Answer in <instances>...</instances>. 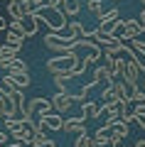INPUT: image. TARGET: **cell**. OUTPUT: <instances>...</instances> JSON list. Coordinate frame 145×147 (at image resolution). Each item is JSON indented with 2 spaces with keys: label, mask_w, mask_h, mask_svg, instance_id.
I'll list each match as a JSON object with an SVG mask.
<instances>
[{
  "label": "cell",
  "mask_w": 145,
  "mask_h": 147,
  "mask_svg": "<svg viewBox=\"0 0 145 147\" xmlns=\"http://www.w3.org/2000/svg\"><path fill=\"white\" fill-rule=\"evenodd\" d=\"M79 61H81L79 52H76V49H71V52H64V54L52 57L44 66H47V71L54 76V74H62V71H74V69L79 66Z\"/></svg>",
  "instance_id": "6da1fadb"
},
{
  "label": "cell",
  "mask_w": 145,
  "mask_h": 147,
  "mask_svg": "<svg viewBox=\"0 0 145 147\" xmlns=\"http://www.w3.org/2000/svg\"><path fill=\"white\" fill-rule=\"evenodd\" d=\"M35 17L39 20V25L44 22L47 27H49V32H64L67 30V15H64L62 10H57V7H42V10L35 12Z\"/></svg>",
  "instance_id": "7a4b0ae2"
},
{
  "label": "cell",
  "mask_w": 145,
  "mask_h": 147,
  "mask_svg": "<svg viewBox=\"0 0 145 147\" xmlns=\"http://www.w3.org/2000/svg\"><path fill=\"white\" fill-rule=\"evenodd\" d=\"M44 47L52 49V52H57V54L71 52V49L76 47V37H71V34H59V32H49V34H44Z\"/></svg>",
  "instance_id": "3957f363"
},
{
  "label": "cell",
  "mask_w": 145,
  "mask_h": 147,
  "mask_svg": "<svg viewBox=\"0 0 145 147\" xmlns=\"http://www.w3.org/2000/svg\"><path fill=\"white\" fill-rule=\"evenodd\" d=\"M54 105H52V98H42V96H37V98L27 100V108L25 113H22V118L25 120H30V118H42L44 113H52Z\"/></svg>",
  "instance_id": "277c9868"
},
{
  "label": "cell",
  "mask_w": 145,
  "mask_h": 147,
  "mask_svg": "<svg viewBox=\"0 0 145 147\" xmlns=\"http://www.w3.org/2000/svg\"><path fill=\"white\" fill-rule=\"evenodd\" d=\"M30 84H32L30 71H10V74H3V86H5L7 91H25Z\"/></svg>",
  "instance_id": "5b68a950"
},
{
  "label": "cell",
  "mask_w": 145,
  "mask_h": 147,
  "mask_svg": "<svg viewBox=\"0 0 145 147\" xmlns=\"http://www.w3.org/2000/svg\"><path fill=\"white\" fill-rule=\"evenodd\" d=\"M32 12L35 10H32L30 0H10V3H7V15H10L12 20H25Z\"/></svg>",
  "instance_id": "8992f818"
},
{
  "label": "cell",
  "mask_w": 145,
  "mask_h": 147,
  "mask_svg": "<svg viewBox=\"0 0 145 147\" xmlns=\"http://www.w3.org/2000/svg\"><path fill=\"white\" fill-rule=\"evenodd\" d=\"M52 105H54V113H69L74 105L71 96L69 93H62V91H57V93L52 96Z\"/></svg>",
  "instance_id": "52a82bcc"
},
{
  "label": "cell",
  "mask_w": 145,
  "mask_h": 147,
  "mask_svg": "<svg viewBox=\"0 0 145 147\" xmlns=\"http://www.w3.org/2000/svg\"><path fill=\"white\" fill-rule=\"evenodd\" d=\"M108 127H111V140H113V142H120V140H125V137L130 135L128 123H123L120 118H118V120H113V123H108Z\"/></svg>",
  "instance_id": "ba28073f"
},
{
  "label": "cell",
  "mask_w": 145,
  "mask_h": 147,
  "mask_svg": "<svg viewBox=\"0 0 145 147\" xmlns=\"http://www.w3.org/2000/svg\"><path fill=\"white\" fill-rule=\"evenodd\" d=\"M39 120H42V125H44L47 130H52V132H59V130L64 127L62 113H54V110H52V113H44V115H42Z\"/></svg>",
  "instance_id": "9c48e42d"
},
{
  "label": "cell",
  "mask_w": 145,
  "mask_h": 147,
  "mask_svg": "<svg viewBox=\"0 0 145 147\" xmlns=\"http://www.w3.org/2000/svg\"><path fill=\"white\" fill-rule=\"evenodd\" d=\"M120 81H125V84H140V66L130 57L125 59V71H123V79Z\"/></svg>",
  "instance_id": "30bf717a"
},
{
  "label": "cell",
  "mask_w": 145,
  "mask_h": 147,
  "mask_svg": "<svg viewBox=\"0 0 145 147\" xmlns=\"http://www.w3.org/2000/svg\"><path fill=\"white\" fill-rule=\"evenodd\" d=\"M62 132H74V135H86V125H84V118L74 115V118H67L64 120V127Z\"/></svg>",
  "instance_id": "8fae6325"
},
{
  "label": "cell",
  "mask_w": 145,
  "mask_h": 147,
  "mask_svg": "<svg viewBox=\"0 0 145 147\" xmlns=\"http://www.w3.org/2000/svg\"><path fill=\"white\" fill-rule=\"evenodd\" d=\"M79 118H99L101 120V105L99 103H93V100H86V103H81V115Z\"/></svg>",
  "instance_id": "7c38bea8"
},
{
  "label": "cell",
  "mask_w": 145,
  "mask_h": 147,
  "mask_svg": "<svg viewBox=\"0 0 145 147\" xmlns=\"http://www.w3.org/2000/svg\"><path fill=\"white\" fill-rule=\"evenodd\" d=\"M130 59H133V61L140 66V71L145 74V47H140V44L130 42Z\"/></svg>",
  "instance_id": "4fadbf2b"
},
{
  "label": "cell",
  "mask_w": 145,
  "mask_h": 147,
  "mask_svg": "<svg viewBox=\"0 0 145 147\" xmlns=\"http://www.w3.org/2000/svg\"><path fill=\"white\" fill-rule=\"evenodd\" d=\"M140 30H143V25H140V20H135V17H130V20H125V42H130V39H135V37L140 34Z\"/></svg>",
  "instance_id": "5bb4252c"
},
{
  "label": "cell",
  "mask_w": 145,
  "mask_h": 147,
  "mask_svg": "<svg viewBox=\"0 0 145 147\" xmlns=\"http://www.w3.org/2000/svg\"><path fill=\"white\" fill-rule=\"evenodd\" d=\"M22 25H25V37L30 39V37H35L37 32H39V20L35 17V12L32 15H27L25 20H22Z\"/></svg>",
  "instance_id": "9a60e30c"
},
{
  "label": "cell",
  "mask_w": 145,
  "mask_h": 147,
  "mask_svg": "<svg viewBox=\"0 0 145 147\" xmlns=\"http://www.w3.org/2000/svg\"><path fill=\"white\" fill-rule=\"evenodd\" d=\"M7 93H10L12 105L17 108V113H20V118H22V113H25V108H27V103H25V93H22V91H7Z\"/></svg>",
  "instance_id": "2e32d148"
},
{
  "label": "cell",
  "mask_w": 145,
  "mask_h": 147,
  "mask_svg": "<svg viewBox=\"0 0 145 147\" xmlns=\"http://www.w3.org/2000/svg\"><path fill=\"white\" fill-rule=\"evenodd\" d=\"M3 44H10V47H15V49H22L25 37L17 34V32H12V30H5V42H3Z\"/></svg>",
  "instance_id": "e0dca14e"
},
{
  "label": "cell",
  "mask_w": 145,
  "mask_h": 147,
  "mask_svg": "<svg viewBox=\"0 0 145 147\" xmlns=\"http://www.w3.org/2000/svg\"><path fill=\"white\" fill-rule=\"evenodd\" d=\"M86 30H88V27H84V25H81L79 20H71V22L67 25V32H69L71 37H76V39H81V37H86Z\"/></svg>",
  "instance_id": "ac0fdd59"
},
{
  "label": "cell",
  "mask_w": 145,
  "mask_h": 147,
  "mask_svg": "<svg viewBox=\"0 0 145 147\" xmlns=\"http://www.w3.org/2000/svg\"><path fill=\"white\" fill-rule=\"evenodd\" d=\"M64 15H79L81 12V0H64Z\"/></svg>",
  "instance_id": "d6986e66"
},
{
  "label": "cell",
  "mask_w": 145,
  "mask_h": 147,
  "mask_svg": "<svg viewBox=\"0 0 145 147\" xmlns=\"http://www.w3.org/2000/svg\"><path fill=\"white\" fill-rule=\"evenodd\" d=\"M86 7L93 17H101L103 15V0H86Z\"/></svg>",
  "instance_id": "ffe728a7"
},
{
  "label": "cell",
  "mask_w": 145,
  "mask_h": 147,
  "mask_svg": "<svg viewBox=\"0 0 145 147\" xmlns=\"http://www.w3.org/2000/svg\"><path fill=\"white\" fill-rule=\"evenodd\" d=\"M111 34L116 37V39H120V42H125V20H116V25H113V32Z\"/></svg>",
  "instance_id": "44dd1931"
},
{
  "label": "cell",
  "mask_w": 145,
  "mask_h": 147,
  "mask_svg": "<svg viewBox=\"0 0 145 147\" xmlns=\"http://www.w3.org/2000/svg\"><path fill=\"white\" fill-rule=\"evenodd\" d=\"M20 54V49L10 47V44H0V59H15Z\"/></svg>",
  "instance_id": "7402d4cb"
},
{
  "label": "cell",
  "mask_w": 145,
  "mask_h": 147,
  "mask_svg": "<svg viewBox=\"0 0 145 147\" xmlns=\"http://www.w3.org/2000/svg\"><path fill=\"white\" fill-rule=\"evenodd\" d=\"M74 147H93V137L88 135H76V140H74Z\"/></svg>",
  "instance_id": "603a6c76"
},
{
  "label": "cell",
  "mask_w": 145,
  "mask_h": 147,
  "mask_svg": "<svg viewBox=\"0 0 145 147\" xmlns=\"http://www.w3.org/2000/svg\"><path fill=\"white\" fill-rule=\"evenodd\" d=\"M118 15H120L118 7H111V10H103V15H101L99 20H101V25H103V22H113V20H118Z\"/></svg>",
  "instance_id": "cb8c5ba5"
},
{
  "label": "cell",
  "mask_w": 145,
  "mask_h": 147,
  "mask_svg": "<svg viewBox=\"0 0 145 147\" xmlns=\"http://www.w3.org/2000/svg\"><path fill=\"white\" fill-rule=\"evenodd\" d=\"M7 30H12V32H17V34L25 37V25H22V20H12L10 25H7ZM25 39H27V37H25Z\"/></svg>",
  "instance_id": "d4e9b609"
},
{
  "label": "cell",
  "mask_w": 145,
  "mask_h": 147,
  "mask_svg": "<svg viewBox=\"0 0 145 147\" xmlns=\"http://www.w3.org/2000/svg\"><path fill=\"white\" fill-rule=\"evenodd\" d=\"M30 5H32V10H42V7H49V0H30Z\"/></svg>",
  "instance_id": "484cf974"
},
{
  "label": "cell",
  "mask_w": 145,
  "mask_h": 147,
  "mask_svg": "<svg viewBox=\"0 0 145 147\" xmlns=\"http://www.w3.org/2000/svg\"><path fill=\"white\" fill-rule=\"evenodd\" d=\"M135 123H138V127H140V130H145V110L135 113Z\"/></svg>",
  "instance_id": "4316f807"
},
{
  "label": "cell",
  "mask_w": 145,
  "mask_h": 147,
  "mask_svg": "<svg viewBox=\"0 0 145 147\" xmlns=\"http://www.w3.org/2000/svg\"><path fill=\"white\" fill-rule=\"evenodd\" d=\"M130 42H135V44H140V47H145V30H140V34L135 37V39H130Z\"/></svg>",
  "instance_id": "83f0119b"
},
{
  "label": "cell",
  "mask_w": 145,
  "mask_h": 147,
  "mask_svg": "<svg viewBox=\"0 0 145 147\" xmlns=\"http://www.w3.org/2000/svg\"><path fill=\"white\" fill-rule=\"evenodd\" d=\"M49 7H57V10H62L64 7V0H49ZM64 12V10H62Z\"/></svg>",
  "instance_id": "f1b7e54d"
},
{
  "label": "cell",
  "mask_w": 145,
  "mask_h": 147,
  "mask_svg": "<svg viewBox=\"0 0 145 147\" xmlns=\"http://www.w3.org/2000/svg\"><path fill=\"white\" fill-rule=\"evenodd\" d=\"M5 147H27V145H25V142H17V140H12V142H7Z\"/></svg>",
  "instance_id": "f546056e"
},
{
  "label": "cell",
  "mask_w": 145,
  "mask_h": 147,
  "mask_svg": "<svg viewBox=\"0 0 145 147\" xmlns=\"http://www.w3.org/2000/svg\"><path fill=\"white\" fill-rule=\"evenodd\" d=\"M7 30V20H5V17H0V32H5Z\"/></svg>",
  "instance_id": "4dcf8cb0"
},
{
  "label": "cell",
  "mask_w": 145,
  "mask_h": 147,
  "mask_svg": "<svg viewBox=\"0 0 145 147\" xmlns=\"http://www.w3.org/2000/svg\"><path fill=\"white\" fill-rule=\"evenodd\" d=\"M140 25H143V30H145V5H143V10H140Z\"/></svg>",
  "instance_id": "1f68e13d"
},
{
  "label": "cell",
  "mask_w": 145,
  "mask_h": 147,
  "mask_svg": "<svg viewBox=\"0 0 145 147\" xmlns=\"http://www.w3.org/2000/svg\"><path fill=\"white\" fill-rule=\"evenodd\" d=\"M133 147H145V140H138V142H135Z\"/></svg>",
  "instance_id": "d6a6232c"
},
{
  "label": "cell",
  "mask_w": 145,
  "mask_h": 147,
  "mask_svg": "<svg viewBox=\"0 0 145 147\" xmlns=\"http://www.w3.org/2000/svg\"><path fill=\"white\" fill-rule=\"evenodd\" d=\"M7 93V88H5V86H0V96H5Z\"/></svg>",
  "instance_id": "836d02e7"
},
{
  "label": "cell",
  "mask_w": 145,
  "mask_h": 147,
  "mask_svg": "<svg viewBox=\"0 0 145 147\" xmlns=\"http://www.w3.org/2000/svg\"><path fill=\"white\" fill-rule=\"evenodd\" d=\"M0 120H5V118H3V110H0Z\"/></svg>",
  "instance_id": "e575fe53"
},
{
  "label": "cell",
  "mask_w": 145,
  "mask_h": 147,
  "mask_svg": "<svg viewBox=\"0 0 145 147\" xmlns=\"http://www.w3.org/2000/svg\"><path fill=\"white\" fill-rule=\"evenodd\" d=\"M143 91H145V79H143Z\"/></svg>",
  "instance_id": "d590c367"
},
{
  "label": "cell",
  "mask_w": 145,
  "mask_h": 147,
  "mask_svg": "<svg viewBox=\"0 0 145 147\" xmlns=\"http://www.w3.org/2000/svg\"><path fill=\"white\" fill-rule=\"evenodd\" d=\"M143 5H145V0H143Z\"/></svg>",
  "instance_id": "8d00e7d4"
},
{
  "label": "cell",
  "mask_w": 145,
  "mask_h": 147,
  "mask_svg": "<svg viewBox=\"0 0 145 147\" xmlns=\"http://www.w3.org/2000/svg\"><path fill=\"white\" fill-rule=\"evenodd\" d=\"M27 147H32V145H27Z\"/></svg>",
  "instance_id": "74e56055"
},
{
  "label": "cell",
  "mask_w": 145,
  "mask_h": 147,
  "mask_svg": "<svg viewBox=\"0 0 145 147\" xmlns=\"http://www.w3.org/2000/svg\"><path fill=\"white\" fill-rule=\"evenodd\" d=\"M116 3H118V0H116Z\"/></svg>",
  "instance_id": "f35d334b"
}]
</instances>
